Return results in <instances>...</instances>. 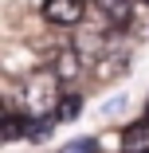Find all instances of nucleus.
I'll return each mask as SVG.
<instances>
[{"mask_svg": "<svg viewBox=\"0 0 149 153\" xmlns=\"http://www.w3.org/2000/svg\"><path fill=\"white\" fill-rule=\"evenodd\" d=\"M59 86H63V82L55 79L51 67L32 71L24 79V86H20V114L24 118H47L55 110V102H59Z\"/></svg>", "mask_w": 149, "mask_h": 153, "instance_id": "f257e3e1", "label": "nucleus"}, {"mask_svg": "<svg viewBox=\"0 0 149 153\" xmlns=\"http://www.w3.org/2000/svg\"><path fill=\"white\" fill-rule=\"evenodd\" d=\"M39 16L51 27H79L86 20V0H43Z\"/></svg>", "mask_w": 149, "mask_h": 153, "instance_id": "f03ea898", "label": "nucleus"}, {"mask_svg": "<svg viewBox=\"0 0 149 153\" xmlns=\"http://www.w3.org/2000/svg\"><path fill=\"white\" fill-rule=\"evenodd\" d=\"M51 71H55L59 82H75V79L82 75V55H79V47H59L55 59H51Z\"/></svg>", "mask_w": 149, "mask_h": 153, "instance_id": "7ed1b4c3", "label": "nucleus"}, {"mask_svg": "<svg viewBox=\"0 0 149 153\" xmlns=\"http://www.w3.org/2000/svg\"><path fill=\"white\" fill-rule=\"evenodd\" d=\"M94 8L102 12V20L110 27H130V20H133V0H94Z\"/></svg>", "mask_w": 149, "mask_h": 153, "instance_id": "20e7f679", "label": "nucleus"}, {"mask_svg": "<svg viewBox=\"0 0 149 153\" xmlns=\"http://www.w3.org/2000/svg\"><path fill=\"white\" fill-rule=\"evenodd\" d=\"M118 141H122V153H149V118L126 126L118 134Z\"/></svg>", "mask_w": 149, "mask_h": 153, "instance_id": "39448f33", "label": "nucleus"}, {"mask_svg": "<svg viewBox=\"0 0 149 153\" xmlns=\"http://www.w3.org/2000/svg\"><path fill=\"white\" fill-rule=\"evenodd\" d=\"M79 110H82V98L79 94H59V102H55V122H75L79 118Z\"/></svg>", "mask_w": 149, "mask_h": 153, "instance_id": "423d86ee", "label": "nucleus"}, {"mask_svg": "<svg viewBox=\"0 0 149 153\" xmlns=\"http://www.w3.org/2000/svg\"><path fill=\"white\" fill-rule=\"evenodd\" d=\"M59 153H98V141H94V137H79V141L59 145Z\"/></svg>", "mask_w": 149, "mask_h": 153, "instance_id": "0eeeda50", "label": "nucleus"}, {"mask_svg": "<svg viewBox=\"0 0 149 153\" xmlns=\"http://www.w3.org/2000/svg\"><path fill=\"white\" fill-rule=\"evenodd\" d=\"M4 118H8V110H4V102H0V122H4Z\"/></svg>", "mask_w": 149, "mask_h": 153, "instance_id": "6e6552de", "label": "nucleus"}, {"mask_svg": "<svg viewBox=\"0 0 149 153\" xmlns=\"http://www.w3.org/2000/svg\"><path fill=\"white\" fill-rule=\"evenodd\" d=\"M145 118H149V110H145Z\"/></svg>", "mask_w": 149, "mask_h": 153, "instance_id": "1a4fd4ad", "label": "nucleus"}, {"mask_svg": "<svg viewBox=\"0 0 149 153\" xmlns=\"http://www.w3.org/2000/svg\"><path fill=\"white\" fill-rule=\"evenodd\" d=\"M145 4H149V0H145Z\"/></svg>", "mask_w": 149, "mask_h": 153, "instance_id": "9d476101", "label": "nucleus"}]
</instances>
